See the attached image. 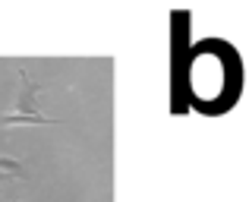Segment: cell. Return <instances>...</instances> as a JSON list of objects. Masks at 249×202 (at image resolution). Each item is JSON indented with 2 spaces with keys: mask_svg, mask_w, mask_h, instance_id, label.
Returning a JSON list of instances; mask_svg holds the SVG:
<instances>
[{
  "mask_svg": "<svg viewBox=\"0 0 249 202\" xmlns=\"http://www.w3.org/2000/svg\"><path fill=\"white\" fill-rule=\"evenodd\" d=\"M44 82L32 79L25 70H19V89H16V104H13V114H41L38 110V95H41Z\"/></svg>",
  "mask_w": 249,
  "mask_h": 202,
  "instance_id": "6da1fadb",
  "label": "cell"
},
{
  "mask_svg": "<svg viewBox=\"0 0 249 202\" xmlns=\"http://www.w3.org/2000/svg\"><path fill=\"white\" fill-rule=\"evenodd\" d=\"M60 123L57 117L48 114H0V127L10 129V127H54Z\"/></svg>",
  "mask_w": 249,
  "mask_h": 202,
  "instance_id": "7a4b0ae2",
  "label": "cell"
},
{
  "mask_svg": "<svg viewBox=\"0 0 249 202\" xmlns=\"http://www.w3.org/2000/svg\"><path fill=\"white\" fill-rule=\"evenodd\" d=\"M0 171L13 174V177H25V165L19 158H13V155H0Z\"/></svg>",
  "mask_w": 249,
  "mask_h": 202,
  "instance_id": "3957f363",
  "label": "cell"
},
{
  "mask_svg": "<svg viewBox=\"0 0 249 202\" xmlns=\"http://www.w3.org/2000/svg\"><path fill=\"white\" fill-rule=\"evenodd\" d=\"M13 180H19V177H13V174H6V171H0V186H6V184H13Z\"/></svg>",
  "mask_w": 249,
  "mask_h": 202,
  "instance_id": "277c9868",
  "label": "cell"
},
{
  "mask_svg": "<svg viewBox=\"0 0 249 202\" xmlns=\"http://www.w3.org/2000/svg\"><path fill=\"white\" fill-rule=\"evenodd\" d=\"M0 193H3V186H0Z\"/></svg>",
  "mask_w": 249,
  "mask_h": 202,
  "instance_id": "5b68a950",
  "label": "cell"
}]
</instances>
